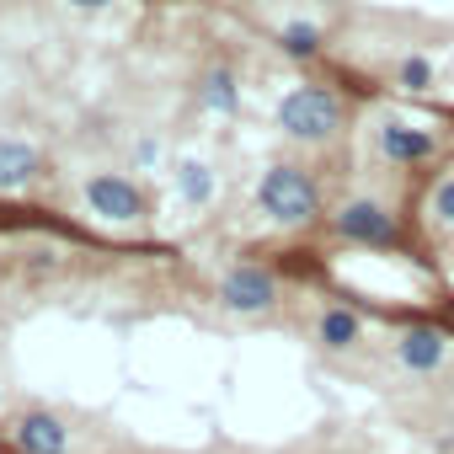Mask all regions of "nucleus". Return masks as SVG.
Instances as JSON below:
<instances>
[{
	"label": "nucleus",
	"mask_w": 454,
	"mask_h": 454,
	"mask_svg": "<svg viewBox=\"0 0 454 454\" xmlns=\"http://www.w3.org/2000/svg\"><path fill=\"white\" fill-rule=\"evenodd\" d=\"M284 49H289L294 59H310V54L321 49V27H316V22H289V27H284Z\"/></svg>",
	"instance_id": "obj_13"
},
{
	"label": "nucleus",
	"mask_w": 454,
	"mask_h": 454,
	"mask_svg": "<svg viewBox=\"0 0 454 454\" xmlns=\"http://www.w3.org/2000/svg\"><path fill=\"white\" fill-rule=\"evenodd\" d=\"M38 150L22 145V139H0V192H22L33 176H38Z\"/></svg>",
	"instance_id": "obj_8"
},
{
	"label": "nucleus",
	"mask_w": 454,
	"mask_h": 454,
	"mask_svg": "<svg viewBox=\"0 0 454 454\" xmlns=\"http://www.w3.org/2000/svg\"><path fill=\"white\" fill-rule=\"evenodd\" d=\"M65 443H70L65 422L49 417V411H27V417L17 422V449H22V454H65Z\"/></svg>",
	"instance_id": "obj_7"
},
{
	"label": "nucleus",
	"mask_w": 454,
	"mask_h": 454,
	"mask_svg": "<svg viewBox=\"0 0 454 454\" xmlns=\"http://www.w3.org/2000/svg\"><path fill=\"white\" fill-rule=\"evenodd\" d=\"M337 231L348 236V241H369V247H390L395 241V219L380 208V203H369V198H358V203H348L342 214H337Z\"/></svg>",
	"instance_id": "obj_5"
},
{
	"label": "nucleus",
	"mask_w": 454,
	"mask_h": 454,
	"mask_svg": "<svg viewBox=\"0 0 454 454\" xmlns=\"http://www.w3.org/2000/svg\"><path fill=\"white\" fill-rule=\"evenodd\" d=\"M203 102H208L214 113H236V102H241L236 75H231V70H214V75L203 81Z\"/></svg>",
	"instance_id": "obj_12"
},
{
	"label": "nucleus",
	"mask_w": 454,
	"mask_h": 454,
	"mask_svg": "<svg viewBox=\"0 0 454 454\" xmlns=\"http://www.w3.org/2000/svg\"><path fill=\"white\" fill-rule=\"evenodd\" d=\"M134 155H139V160H155V155H160V145H155V139H139V150H134Z\"/></svg>",
	"instance_id": "obj_16"
},
{
	"label": "nucleus",
	"mask_w": 454,
	"mask_h": 454,
	"mask_svg": "<svg viewBox=\"0 0 454 454\" xmlns=\"http://www.w3.org/2000/svg\"><path fill=\"white\" fill-rule=\"evenodd\" d=\"M176 192H182L187 203H208V198H214V171H208L203 160H182V166H176Z\"/></svg>",
	"instance_id": "obj_10"
},
{
	"label": "nucleus",
	"mask_w": 454,
	"mask_h": 454,
	"mask_svg": "<svg viewBox=\"0 0 454 454\" xmlns=\"http://www.w3.org/2000/svg\"><path fill=\"white\" fill-rule=\"evenodd\" d=\"M257 203L278 219V224H310L321 198H316V182L300 171V166H273L262 182H257Z\"/></svg>",
	"instance_id": "obj_1"
},
{
	"label": "nucleus",
	"mask_w": 454,
	"mask_h": 454,
	"mask_svg": "<svg viewBox=\"0 0 454 454\" xmlns=\"http://www.w3.org/2000/svg\"><path fill=\"white\" fill-rule=\"evenodd\" d=\"M321 342L326 348H353L358 342V316L353 310H326L321 316Z\"/></svg>",
	"instance_id": "obj_11"
},
{
	"label": "nucleus",
	"mask_w": 454,
	"mask_h": 454,
	"mask_svg": "<svg viewBox=\"0 0 454 454\" xmlns=\"http://www.w3.org/2000/svg\"><path fill=\"white\" fill-rule=\"evenodd\" d=\"M219 300L231 305V310H241V316H262V310H273L278 284H273V273H262V268H236V273H224Z\"/></svg>",
	"instance_id": "obj_4"
},
{
	"label": "nucleus",
	"mask_w": 454,
	"mask_h": 454,
	"mask_svg": "<svg viewBox=\"0 0 454 454\" xmlns=\"http://www.w3.org/2000/svg\"><path fill=\"white\" fill-rule=\"evenodd\" d=\"M380 150L395 160V166H417V160H427L433 150H438V139H433V129H406V123H385L380 129Z\"/></svg>",
	"instance_id": "obj_6"
},
{
	"label": "nucleus",
	"mask_w": 454,
	"mask_h": 454,
	"mask_svg": "<svg viewBox=\"0 0 454 454\" xmlns=\"http://www.w3.org/2000/svg\"><path fill=\"white\" fill-rule=\"evenodd\" d=\"M433 214H438V219H454V176H443V182L433 187Z\"/></svg>",
	"instance_id": "obj_15"
},
{
	"label": "nucleus",
	"mask_w": 454,
	"mask_h": 454,
	"mask_svg": "<svg viewBox=\"0 0 454 454\" xmlns=\"http://www.w3.org/2000/svg\"><path fill=\"white\" fill-rule=\"evenodd\" d=\"M70 6H81V12H102V6H113V0H70Z\"/></svg>",
	"instance_id": "obj_17"
},
{
	"label": "nucleus",
	"mask_w": 454,
	"mask_h": 454,
	"mask_svg": "<svg viewBox=\"0 0 454 454\" xmlns=\"http://www.w3.org/2000/svg\"><path fill=\"white\" fill-rule=\"evenodd\" d=\"M395 81H401L406 91H427V86H433V59H422V54H406V59L395 65Z\"/></svg>",
	"instance_id": "obj_14"
},
{
	"label": "nucleus",
	"mask_w": 454,
	"mask_h": 454,
	"mask_svg": "<svg viewBox=\"0 0 454 454\" xmlns=\"http://www.w3.org/2000/svg\"><path fill=\"white\" fill-rule=\"evenodd\" d=\"M395 358H401L406 369H417V374H433V369L443 364V337H438L433 326H417V332H406V337L395 342Z\"/></svg>",
	"instance_id": "obj_9"
},
{
	"label": "nucleus",
	"mask_w": 454,
	"mask_h": 454,
	"mask_svg": "<svg viewBox=\"0 0 454 454\" xmlns=\"http://www.w3.org/2000/svg\"><path fill=\"white\" fill-rule=\"evenodd\" d=\"M86 203H91V214L118 219V224H129V219H139V214H145V192H139L129 176H118V171L91 176V182H86Z\"/></svg>",
	"instance_id": "obj_3"
},
{
	"label": "nucleus",
	"mask_w": 454,
	"mask_h": 454,
	"mask_svg": "<svg viewBox=\"0 0 454 454\" xmlns=\"http://www.w3.org/2000/svg\"><path fill=\"white\" fill-rule=\"evenodd\" d=\"M278 123H284V134L316 145V139H332L342 129V107H337V97L326 86H300V91H289L278 102Z\"/></svg>",
	"instance_id": "obj_2"
}]
</instances>
